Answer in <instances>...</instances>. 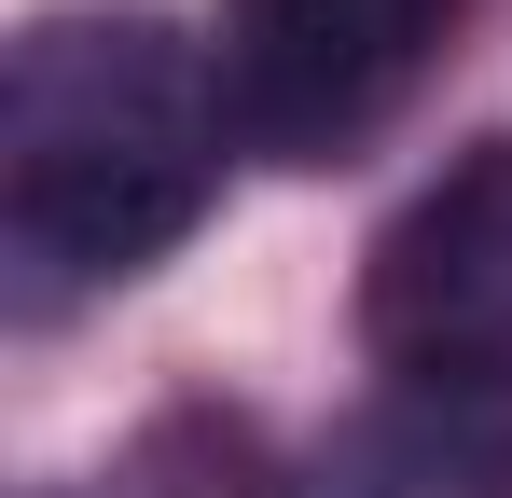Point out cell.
I'll use <instances>...</instances> for the list:
<instances>
[{
	"label": "cell",
	"mask_w": 512,
	"mask_h": 498,
	"mask_svg": "<svg viewBox=\"0 0 512 498\" xmlns=\"http://www.w3.org/2000/svg\"><path fill=\"white\" fill-rule=\"evenodd\" d=\"M236 153V111L208 42H180L153 0L28 14L0 56V263L14 305L56 319L70 291L153 277Z\"/></svg>",
	"instance_id": "1"
},
{
	"label": "cell",
	"mask_w": 512,
	"mask_h": 498,
	"mask_svg": "<svg viewBox=\"0 0 512 498\" xmlns=\"http://www.w3.org/2000/svg\"><path fill=\"white\" fill-rule=\"evenodd\" d=\"M360 346L402 402L512 415V125L457 139L360 249Z\"/></svg>",
	"instance_id": "2"
},
{
	"label": "cell",
	"mask_w": 512,
	"mask_h": 498,
	"mask_svg": "<svg viewBox=\"0 0 512 498\" xmlns=\"http://www.w3.org/2000/svg\"><path fill=\"white\" fill-rule=\"evenodd\" d=\"M457 42V0H222L208 14V70L236 111V153L263 166H346L374 153L416 83Z\"/></svg>",
	"instance_id": "3"
}]
</instances>
